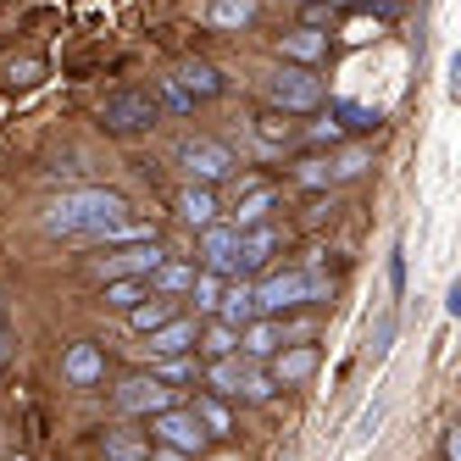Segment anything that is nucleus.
<instances>
[{
  "label": "nucleus",
  "instance_id": "4be33fe9",
  "mask_svg": "<svg viewBox=\"0 0 461 461\" xmlns=\"http://www.w3.org/2000/svg\"><path fill=\"white\" fill-rule=\"evenodd\" d=\"M278 206V194L273 189H250L245 201H240V212H234V228L245 234V228H256V222H267V212Z\"/></svg>",
  "mask_w": 461,
  "mask_h": 461
},
{
  "label": "nucleus",
  "instance_id": "7c9ffc66",
  "mask_svg": "<svg viewBox=\"0 0 461 461\" xmlns=\"http://www.w3.org/2000/svg\"><path fill=\"white\" fill-rule=\"evenodd\" d=\"M194 289V312H217V301H222V284H217V273H201L189 284Z\"/></svg>",
  "mask_w": 461,
  "mask_h": 461
},
{
  "label": "nucleus",
  "instance_id": "f257e3e1",
  "mask_svg": "<svg viewBox=\"0 0 461 461\" xmlns=\"http://www.w3.org/2000/svg\"><path fill=\"white\" fill-rule=\"evenodd\" d=\"M122 217H128V201L112 189H68L45 206V228L50 234H73V240H101Z\"/></svg>",
  "mask_w": 461,
  "mask_h": 461
},
{
  "label": "nucleus",
  "instance_id": "9d476101",
  "mask_svg": "<svg viewBox=\"0 0 461 461\" xmlns=\"http://www.w3.org/2000/svg\"><path fill=\"white\" fill-rule=\"evenodd\" d=\"M161 261H167V256L156 250V240H145V245H128V250L106 256V261H101V278H150Z\"/></svg>",
  "mask_w": 461,
  "mask_h": 461
},
{
  "label": "nucleus",
  "instance_id": "412c9836",
  "mask_svg": "<svg viewBox=\"0 0 461 461\" xmlns=\"http://www.w3.org/2000/svg\"><path fill=\"white\" fill-rule=\"evenodd\" d=\"M206 23L212 28H250L256 23V0H212Z\"/></svg>",
  "mask_w": 461,
  "mask_h": 461
},
{
  "label": "nucleus",
  "instance_id": "c9c22d12",
  "mask_svg": "<svg viewBox=\"0 0 461 461\" xmlns=\"http://www.w3.org/2000/svg\"><path fill=\"white\" fill-rule=\"evenodd\" d=\"M306 6V28H322L328 23V0H301Z\"/></svg>",
  "mask_w": 461,
  "mask_h": 461
},
{
  "label": "nucleus",
  "instance_id": "ddd939ff",
  "mask_svg": "<svg viewBox=\"0 0 461 461\" xmlns=\"http://www.w3.org/2000/svg\"><path fill=\"white\" fill-rule=\"evenodd\" d=\"M194 345V322L189 317H167L161 328H150V356H184Z\"/></svg>",
  "mask_w": 461,
  "mask_h": 461
},
{
  "label": "nucleus",
  "instance_id": "58836bf2",
  "mask_svg": "<svg viewBox=\"0 0 461 461\" xmlns=\"http://www.w3.org/2000/svg\"><path fill=\"white\" fill-rule=\"evenodd\" d=\"M156 461H189V456H184V450H173V445H161V456H156Z\"/></svg>",
  "mask_w": 461,
  "mask_h": 461
},
{
  "label": "nucleus",
  "instance_id": "473e14b6",
  "mask_svg": "<svg viewBox=\"0 0 461 461\" xmlns=\"http://www.w3.org/2000/svg\"><path fill=\"white\" fill-rule=\"evenodd\" d=\"M189 411L201 417V428H206V434H228V411H222L217 401H206V394H201V401H194Z\"/></svg>",
  "mask_w": 461,
  "mask_h": 461
},
{
  "label": "nucleus",
  "instance_id": "a211bd4d",
  "mask_svg": "<svg viewBox=\"0 0 461 461\" xmlns=\"http://www.w3.org/2000/svg\"><path fill=\"white\" fill-rule=\"evenodd\" d=\"M106 461H150V439L134 428H106Z\"/></svg>",
  "mask_w": 461,
  "mask_h": 461
},
{
  "label": "nucleus",
  "instance_id": "2f4dec72",
  "mask_svg": "<svg viewBox=\"0 0 461 461\" xmlns=\"http://www.w3.org/2000/svg\"><path fill=\"white\" fill-rule=\"evenodd\" d=\"M240 394H245V401H267V394H273V373L245 367V373H240Z\"/></svg>",
  "mask_w": 461,
  "mask_h": 461
},
{
  "label": "nucleus",
  "instance_id": "aec40b11",
  "mask_svg": "<svg viewBox=\"0 0 461 461\" xmlns=\"http://www.w3.org/2000/svg\"><path fill=\"white\" fill-rule=\"evenodd\" d=\"M322 45H328V40L317 34V28H289V34L278 40V50H284L289 61H301V68H312V61L322 56Z\"/></svg>",
  "mask_w": 461,
  "mask_h": 461
},
{
  "label": "nucleus",
  "instance_id": "c85d7f7f",
  "mask_svg": "<svg viewBox=\"0 0 461 461\" xmlns=\"http://www.w3.org/2000/svg\"><path fill=\"white\" fill-rule=\"evenodd\" d=\"M339 128H378L384 122V112L378 106H367V101H339Z\"/></svg>",
  "mask_w": 461,
  "mask_h": 461
},
{
  "label": "nucleus",
  "instance_id": "b1692460",
  "mask_svg": "<svg viewBox=\"0 0 461 461\" xmlns=\"http://www.w3.org/2000/svg\"><path fill=\"white\" fill-rule=\"evenodd\" d=\"M173 317V301H161V294H150V301H140V306H128V322L140 328V334H150V328H161Z\"/></svg>",
  "mask_w": 461,
  "mask_h": 461
},
{
  "label": "nucleus",
  "instance_id": "cd10ccee",
  "mask_svg": "<svg viewBox=\"0 0 461 461\" xmlns=\"http://www.w3.org/2000/svg\"><path fill=\"white\" fill-rule=\"evenodd\" d=\"M145 284H156V289L178 294V289H189V284H194V267H184V261H161V267H156Z\"/></svg>",
  "mask_w": 461,
  "mask_h": 461
},
{
  "label": "nucleus",
  "instance_id": "f704fd0d",
  "mask_svg": "<svg viewBox=\"0 0 461 461\" xmlns=\"http://www.w3.org/2000/svg\"><path fill=\"white\" fill-rule=\"evenodd\" d=\"M161 95H167V106H173V112H189V106H194V101H189V95H184L173 78H161Z\"/></svg>",
  "mask_w": 461,
  "mask_h": 461
},
{
  "label": "nucleus",
  "instance_id": "20e7f679",
  "mask_svg": "<svg viewBox=\"0 0 461 461\" xmlns=\"http://www.w3.org/2000/svg\"><path fill=\"white\" fill-rule=\"evenodd\" d=\"M267 101L278 106V112H312L317 101H322V84L294 61V68H278L273 78H267Z\"/></svg>",
  "mask_w": 461,
  "mask_h": 461
},
{
  "label": "nucleus",
  "instance_id": "1a4fd4ad",
  "mask_svg": "<svg viewBox=\"0 0 461 461\" xmlns=\"http://www.w3.org/2000/svg\"><path fill=\"white\" fill-rule=\"evenodd\" d=\"M201 256H206L212 273H240V228L234 222L201 228Z\"/></svg>",
  "mask_w": 461,
  "mask_h": 461
},
{
  "label": "nucleus",
  "instance_id": "2eb2a0df",
  "mask_svg": "<svg viewBox=\"0 0 461 461\" xmlns=\"http://www.w3.org/2000/svg\"><path fill=\"white\" fill-rule=\"evenodd\" d=\"M317 373V350L312 345H289V350H278V361H273V378L278 384H306Z\"/></svg>",
  "mask_w": 461,
  "mask_h": 461
},
{
  "label": "nucleus",
  "instance_id": "ea45409f",
  "mask_svg": "<svg viewBox=\"0 0 461 461\" xmlns=\"http://www.w3.org/2000/svg\"><path fill=\"white\" fill-rule=\"evenodd\" d=\"M328 6H361V0H328Z\"/></svg>",
  "mask_w": 461,
  "mask_h": 461
},
{
  "label": "nucleus",
  "instance_id": "4468645a",
  "mask_svg": "<svg viewBox=\"0 0 461 461\" xmlns=\"http://www.w3.org/2000/svg\"><path fill=\"white\" fill-rule=\"evenodd\" d=\"M278 339H284V328H278V322L250 317V322H245V334H240V350H245L250 361H267V356L278 350Z\"/></svg>",
  "mask_w": 461,
  "mask_h": 461
},
{
  "label": "nucleus",
  "instance_id": "f8f14e48",
  "mask_svg": "<svg viewBox=\"0 0 461 461\" xmlns=\"http://www.w3.org/2000/svg\"><path fill=\"white\" fill-rule=\"evenodd\" d=\"M273 250H278V234H273L267 222L245 228V234H240V273H261L273 261Z\"/></svg>",
  "mask_w": 461,
  "mask_h": 461
},
{
  "label": "nucleus",
  "instance_id": "7ed1b4c3",
  "mask_svg": "<svg viewBox=\"0 0 461 461\" xmlns=\"http://www.w3.org/2000/svg\"><path fill=\"white\" fill-rule=\"evenodd\" d=\"M150 434L161 439V445H173V450H184V456H201L206 450V428H201V417H194L189 406H167V411H156L150 417Z\"/></svg>",
  "mask_w": 461,
  "mask_h": 461
},
{
  "label": "nucleus",
  "instance_id": "6ab92c4d",
  "mask_svg": "<svg viewBox=\"0 0 461 461\" xmlns=\"http://www.w3.org/2000/svg\"><path fill=\"white\" fill-rule=\"evenodd\" d=\"M61 373H68L73 384H95V378L106 373V361H101V350H95V345H73L68 356H61Z\"/></svg>",
  "mask_w": 461,
  "mask_h": 461
},
{
  "label": "nucleus",
  "instance_id": "6e6552de",
  "mask_svg": "<svg viewBox=\"0 0 461 461\" xmlns=\"http://www.w3.org/2000/svg\"><path fill=\"white\" fill-rule=\"evenodd\" d=\"M167 406H173V389L161 384L156 373L150 378H128L117 389V411L122 417H156V411H167Z\"/></svg>",
  "mask_w": 461,
  "mask_h": 461
},
{
  "label": "nucleus",
  "instance_id": "c756f323",
  "mask_svg": "<svg viewBox=\"0 0 461 461\" xmlns=\"http://www.w3.org/2000/svg\"><path fill=\"white\" fill-rule=\"evenodd\" d=\"M156 378H161V384H184V378H194L189 350H184V356H156Z\"/></svg>",
  "mask_w": 461,
  "mask_h": 461
},
{
  "label": "nucleus",
  "instance_id": "72a5a7b5",
  "mask_svg": "<svg viewBox=\"0 0 461 461\" xmlns=\"http://www.w3.org/2000/svg\"><path fill=\"white\" fill-rule=\"evenodd\" d=\"M367 40H378V23H367V17H356V23L345 28V45H367Z\"/></svg>",
  "mask_w": 461,
  "mask_h": 461
},
{
  "label": "nucleus",
  "instance_id": "f3484780",
  "mask_svg": "<svg viewBox=\"0 0 461 461\" xmlns=\"http://www.w3.org/2000/svg\"><path fill=\"white\" fill-rule=\"evenodd\" d=\"M178 217H184L189 228H212V222H217V201H212V189H206V184H189V189L178 194Z\"/></svg>",
  "mask_w": 461,
  "mask_h": 461
},
{
  "label": "nucleus",
  "instance_id": "393cba45",
  "mask_svg": "<svg viewBox=\"0 0 461 461\" xmlns=\"http://www.w3.org/2000/svg\"><path fill=\"white\" fill-rule=\"evenodd\" d=\"M256 140H261V145H289V140H294V122H289V112H278V106H273L267 117L256 122Z\"/></svg>",
  "mask_w": 461,
  "mask_h": 461
},
{
  "label": "nucleus",
  "instance_id": "f03ea898",
  "mask_svg": "<svg viewBox=\"0 0 461 461\" xmlns=\"http://www.w3.org/2000/svg\"><path fill=\"white\" fill-rule=\"evenodd\" d=\"M306 301H328V284L312 273H273L256 284V312H289V306H306Z\"/></svg>",
  "mask_w": 461,
  "mask_h": 461
},
{
  "label": "nucleus",
  "instance_id": "79ce46f5",
  "mask_svg": "<svg viewBox=\"0 0 461 461\" xmlns=\"http://www.w3.org/2000/svg\"><path fill=\"white\" fill-rule=\"evenodd\" d=\"M12 461H23V456H12Z\"/></svg>",
  "mask_w": 461,
  "mask_h": 461
},
{
  "label": "nucleus",
  "instance_id": "423d86ee",
  "mask_svg": "<svg viewBox=\"0 0 461 461\" xmlns=\"http://www.w3.org/2000/svg\"><path fill=\"white\" fill-rule=\"evenodd\" d=\"M178 161H184V173L194 184H217V178L234 173V156H228V145H217V140H184Z\"/></svg>",
  "mask_w": 461,
  "mask_h": 461
},
{
  "label": "nucleus",
  "instance_id": "5701e85b",
  "mask_svg": "<svg viewBox=\"0 0 461 461\" xmlns=\"http://www.w3.org/2000/svg\"><path fill=\"white\" fill-rule=\"evenodd\" d=\"M194 345H201L212 361H217V356H234V350H240V328H228V322H212L206 334H194Z\"/></svg>",
  "mask_w": 461,
  "mask_h": 461
},
{
  "label": "nucleus",
  "instance_id": "e433bc0d",
  "mask_svg": "<svg viewBox=\"0 0 461 461\" xmlns=\"http://www.w3.org/2000/svg\"><path fill=\"white\" fill-rule=\"evenodd\" d=\"M339 134H345V128H339V122H317V128H312V145H334Z\"/></svg>",
  "mask_w": 461,
  "mask_h": 461
},
{
  "label": "nucleus",
  "instance_id": "a19ab883",
  "mask_svg": "<svg viewBox=\"0 0 461 461\" xmlns=\"http://www.w3.org/2000/svg\"><path fill=\"white\" fill-rule=\"evenodd\" d=\"M0 367H6V334H0Z\"/></svg>",
  "mask_w": 461,
  "mask_h": 461
},
{
  "label": "nucleus",
  "instance_id": "bb28decb",
  "mask_svg": "<svg viewBox=\"0 0 461 461\" xmlns=\"http://www.w3.org/2000/svg\"><path fill=\"white\" fill-rule=\"evenodd\" d=\"M240 373H245V367H240L234 356H217L212 367H206V384H212L217 394H240Z\"/></svg>",
  "mask_w": 461,
  "mask_h": 461
},
{
  "label": "nucleus",
  "instance_id": "0eeeda50",
  "mask_svg": "<svg viewBox=\"0 0 461 461\" xmlns=\"http://www.w3.org/2000/svg\"><path fill=\"white\" fill-rule=\"evenodd\" d=\"M373 167V150L367 145H350L339 156H328V161H306L301 167V184H345V178H361Z\"/></svg>",
  "mask_w": 461,
  "mask_h": 461
},
{
  "label": "nucleus",
  "instance_id": "a878e982",
  "mask_svg": "<svg viewBox=\"0 0 461 461\" xmlns=\"http://www.w3.org/2000/svg\"><path fill=\"white\" fill-rule=\"evenodd\" d=\"M145 301V278H106V306L128 312V306H140Z\"/></svg>",
  "mask_w": 461,
  "mask_h": 461
},
{
  "label": "nucleus",
  "instance_id": "9b49d317",
  "mask_svg": "<svg viewBox=\"0 0 461 461\" xmlns=\"http://www.w3.org/2000/svg\"><path fill=\"white\" fill-rule=\"evenodd\" d=\"M173 84L189 95V101H212V95H222V73L212 68V61H178Z\"/></svg>",
  "mask_w": 461,
  "mask_h": 461
},
{
  "label": "nucleus",
  "instance_id": "39448f33",
  "mask_svg": "<svg viewBox=\"0 0 461 461\" xmlns=\"http://www.w3.org/2000/svg\"><path fill=\"white\" fill-rule=\"evenodd\" d=\"M101 122L112 128V134H145V128H156V101H150V95H140V89L106 95Z\"/></svg>",
  "mask_w": 461,
  "mask_h": 461
},
{
  "label": "nucleus",
  "instance_id": "4c0bfd02",
  "mask_svg": "<svg viewBox=\"0 0 461 461\" xmlns=\"http://www.w3.org/2000/svg\"><path fill=\"white\" fill-rule=\"evenodd\" d=\"M378 422H384V411H378V406H373V411H367V417H361V439H373V434H378Z\"/></svg>",
  "mask_w": 461,
  "mask_h": 461
},
{
  "label": "nucleus",
  "instance_id": "dca6fc26",
  "mask_svg": "<svg viewBox=\"0 0 461 461\" xmlns=\"http://www.w3.org/2000/svg\"><path fill=\"white\" fill-rule=\"evenodd\" d=\"M217 317L228 322V328H245L250 317H256V284H234V289H222V301H217Z\"/></svg>",
  "mask_w": 461,
  "mask_h": 461
}]
</instances>
